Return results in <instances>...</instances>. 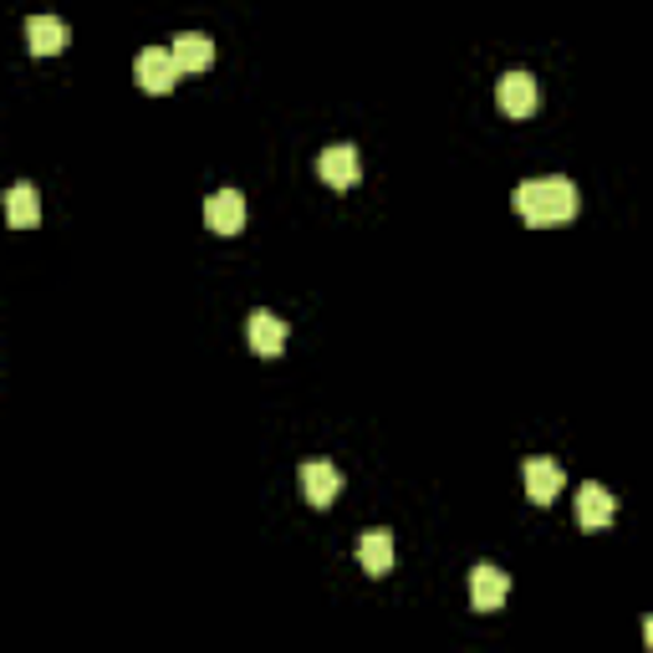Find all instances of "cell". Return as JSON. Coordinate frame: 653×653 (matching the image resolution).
Masks as SVG:
<instances>
[{"label": "cell", "instance_id": "obj_4", "mask_svg": "<svg viewBox=\"0 0 653 653\" xmlns=\"http://www.w3.org/2000/svg\"><path fill=\"white\" fill-rule=\"evenodd\" d=\"M316 174H322V184H332V189H352V184L363 179L358 148H352V144H332V148H322V158H316Z\"/></svg>", "mask_w": 653, "mask_h": 653}, {"label": "cell", "instance_id": "obj_13", "mask_svg": "<svg viewBox=\"0 0 653 653\" xmlns=\"http://www.w3.org/2000/svg\"><path fill=\"white\" fill-rule=\"evenodd\" d=\"M6 220H11L16 231H31V225H41V199L31 184H11V194H6Z\"/></svg>", "mask_w": 653, "mask_h": 653}, {"label": "cell", "instance_id": "obj_3", "mask_svg": "<svg viewBox=\"0 0 653 653\" xmlns=\"http://www.w3.org/2000/svg\"><path fill=\"white\" fill-rule=\"evenodd\" d=\"M496 103L506 118H532V113L542 108V87H536L532 72H506L496 82Z\"/></svg>", "mask_w": 653, "mask_h": 653}, {"label": "cell", "instance_id": "obj_12", "mask_svg": "<svg viewBox=\"0 0 653 653\" xmlns=\"http://www.w3.org/2000/svg\"><path fill=\"white\" fill-rule=\"evenodd\" d=\"M26 47H31V57H57V51L67 47V21H57V16H31V21H26Z\"/></svg>", "mask_w": 653, "mask_h": 653}, {"label": "cell", "instance_id": "obj_5", "mask_svg": "<svg viewBox=\"0 0 653 653\" xmlns=\"http://www.w3.org/2000/svg\"><path fill=\"white\" fill-rule=\"evenodd\" d=\"M302 496H306V506L326 510L332 500L342 496V470H338V465H326V460L302 465Z\"/></svg>", "mask_w": 653, "mask_h": 653}, {"label": "cell", "instance_id": "obj_10", "mask_svg": "<svg viewBox=\"0 0 653 653\" xmlns=\"http://www.w3.org/2000/svg\"><path fill=\"white\" fill-rule=\"evenodd\" d=\"M520 480H526V496L536 506H552L562 496V465L557 460H526L520 465Z\"/></svg>", "mask_w": 653, "mask_h": 653}, {"label": "cell", "instance_id": "obj_6", "mask_svg": "<svg viewBox=\"0 0 653 653\" xmlns=\"http://www.w3.org/2000/svg\"><path fill=\"white\" fill-rule=\"evenodd\" d=\"M510 597V577L500 567H475L470 572V603H475V613H500V603Z\"/></svg>", "mask_w": 653, "mask_h": 653}, {"label": "cell", "instance_id": "obj_1", "mask_svg": "<svg viewBox=\"0 0 653 653\" xmlns=\"http://www.w3.org/2000/svg\"><path fill=\"white\" fill-rule=\"evenodd\" d=\"M577 209H582V194H577V184L562 179V174L516 184V215L526 220V225H536V231L567 225V220H577Z\"/></svg>", "mask_w": 653, "mask_h": 653}, {"label": "cell", "instance_id": "obj_7", "mask_svg": "<svg viewBox=\"0 0 653 653\" xmlns=\"http://www.w3.org/2000/svg\"><path fill=\"white\" fill-rule=\"evenodd\" d=\"M205 225H209L215 235L245 231V194H235V189L209 194V199H205Z\"/></svg>", "mask_w": 653, "mask_h": 653}, {"label": "cell", "instance_id": "obj_14", "mask_svg": "<svg viewBox=\"0 0 653 653\" xmlns=\"http://www.w3.org/2000/svg\"><path fill=\"white\" fill-rule=\"evenodd\" d=\"M358 562H363L368 577H388V567H393V536L368 532L363 542H358Z\"/></svg>", "mask_w": 653, "mask_h": 653}, {"label": "cell", "instance_id": "obj_9", "mask_svg": "<svg viewBox=\"0 0 653 653\" xmlns=\"http://www.w3.org/2000/svg\"><path fill=\"white\" fill-rule=\"evenodd\" d=\"M169 57L179 72H209V67H215V41H209L205 31H184V37H174Z\"/></svg>", "mask_w": 653, "mask_h": 653}, {"label": "cell", "instance_id": "obj_2", "mask_svg": "<svg viewBox=\"0 0 653 653\" xmlns=\"http://www.w3.org/2000/svg\"><path fill=\"white\" fill-rule=\"evenodd\" d=\"M134 82L144 87L148 97H164V92H174V82H179V67H174V57L164 47H144L134 61Z\"/></svg>", "mask_w": 653, "mask_h": 653}, {"label": "cell", "instance_id": "obj_8", "mask_svg": "<svg viewBox=\"0 0 653 653\" xmlns=\"http://www.w3.org/2000/svg\"><path fill=\"white\" fill-rule=\"evenodd\" d=\"M613 516H617V496H613V490H603V485H582V490H577L582 532H603V526H613Z\"/></svg>", "mask_w": 653, "mask_h": 653}, {"label": "cell", "instance_id": "obj_11", "mask_svg": "<svg viewBox=\"0 0 653 653\" xmlns=\"http://www.w3.org/2000/svg\"><path fill=\"white\" fill-rule=\"evenodd\" d=\"M245 342H251L255 358H276L281 348H286V322L271 312H251V322H245Z\"/></svg>", "mask_w": 653, "mask_h": 653}]
</instances>
